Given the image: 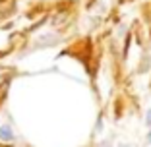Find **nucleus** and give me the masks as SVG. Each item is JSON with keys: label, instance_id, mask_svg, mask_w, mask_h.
Listing matches in <instances>:
<instances>
[{"label": "nucleus", "instance_id": "nucleus-4", "mask_svg": "<svg viewBox=\"0 0 151 147\" xmlns=\"http://www.w3.org/2000/svg\"><path fill=\"white\" fill-rule=\"evenodd\" d=\"M122 147H126V145H122Z\"/></svg>", "mask_w": 151, "mask_h": 147}, {"label": "nucleus", "instance_id": "nucleus-1", "mask_svg": "<svg viewBox=\"0 0 151 147\" xmlns=\"http://www.w3.org/2000/svg\"><path fill=\"white\" fill-rule=\"evenodd\" d=\"M0 139L2 141H12L14 139V132L10 126H0Z\"/></svg>", "mask_w": 151, "mask_h": 147}, {"label": "nucleus", "instance_id": "nucleus-3", "mask_svg": "<svg viewBox=\"0 0 151 147\" xmlns=\"http://www.w3.org/2000/svg\"><path fill=\"white\" fill-rule=\"evenodd\" d=\"M149 139H151V134H149Z\"/></svg>", "mask_w": 151, "mask_h": 147}, {"label": "nucleus", "instance_id": "nucleus-2", "mask_svg": "<svg viewBox=\"0 0 151 147\" xmlns=\"http://www.w3.org/2000/svg\"><path fill=\"white\" fill-rule=\"evenodd\" d=\"M147 122H149V124H151V112H149V116H147Z\"/></svg>", "mask_w": 151, "mask_h": 147}]
</instances>
